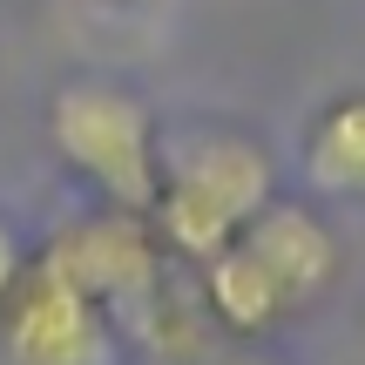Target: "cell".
Instances as JSON below:
<instances>
[{
  "label": "cell",
  "mask_w": 365,
  "mask_h": 365,
  "mask_svg": "<svg viewBox=\"0 0 365 365\" xmlns=\"http://www.w3.org/2000/svg\"><path fill=\"white\" fill-rule=\"evenodd\" d=\"M0 352L7 365H108V318L48 264H21L0 298Z\"/></svg>",
  "instance_id": "4"
},
{
  "label": "cell",
  "mask_w": 365,
  "mask_h": 365,
  "mask_svg": "<svg viewBox=\"0 0 365 365\" xmlns=\"http://www.w3.org/2000/svg\"><path fill=\"white\" fill-rule=\"evenodd\" d=\"M230 365H271V359H230Z\"/></svg>",
  "instance_id": "9"
},
{
  "label": "cell",
  "mask_w": 365,
  "mask_h": 365,
  "mask_svg": "<svg viewBox=\"0 0 365 365\" xmlns=\"http://www.w3.org/2000/svg\"><path fill=\"white\" fill-rule=\"evenodd\" d=\"M34 264H48L61 284H75L102 318H108V312L143 318L149 298H156V284H163L156 244H149V230L129 217V210L81 217V223H68V230H54L48 244H41Z\"/></svg>",
  "instance_id": "3"
},
{
  "label": "cell",
  "mask_w": 365,
  "mask_h": 365,
  "mask_svg": "<svg viewBox=\"0 0 365 365\" xmlns=\"http://www.w3.org/2000/svg\"><path fill=\"white\" fill-rule=\"evenodd\" d=\"M48 135L68 170L108 196V210L143 217L156 203L163 156H156V115L143 95L115 88V81H61L48 102Z\"/></svg>",
  "instance_id": "2"
},
{
  "label": "cell",
  "mask_w": 365,
  "mask_h": 365,
  "mask_svg": "<svg viewBox=\"0 0 365 365\" xmlns=\"http://www.w3.org/2000/svg\"><path fill=\"white\" fill-rule=\"evenodd\" d=\"M203 304H210V318H217L223 331H244V339H257V331H271L277 318H284L277 284L264 277V264L250 257L244 244H223L217 257L203 264Z\"/></svg>",
  "instance_id": "7"
},
{
  "label": "cell",
  "mask_w": 365,
  "mask_h": 365,
  "mask_svg": "<svg viewBox=\"0 0 365 365\" xmlns=\"http://www.w3.org/2000/svg\"><path fill=\"white\" fill-rule=\"evenodd\" d=\"M264 203H271V156L250 135L203 129V135H182L163 156L149 217H156V237H170L182 257L210 264L223 244H237V230Z\"/></svg>",
  "instance_id": "1"
},
{
  "label": "cell",
  "mask_w": 365,
  "mask_h": 365,
  "mask_svg": "<svg viewBox=\"0 0 365 365\" xmlns=\"http://www.w3.org/2000/svg\"><path fill=\"white\" fill-rule=\"evenodd\" d=\"M237 244L264 264V277L277 284L284 312L325 298L331 277H339V244H331V230H325L304 203H277V196H271V203L237 230Z\"/></svg>",
  "instance_id": "5"
},
{
  "label": "cell",
  "mask_w": 365,
  "mask_h": 365,
  "mask_svg": "<svg viewBox=\"0 0 365 365\" xmlns=\"http://www.w3.org/2000/svg\"><path fill=\"white\" fill-rule=\"evenodd\" d=\"M21 277V244H14V230L0 223V298H7V284Z\"/></svg>",
  "instance_id": "8"
},
{
  "label": "cell",
  "mask_w": 365,
  "mask_h": 365,
  "mask_svg": "<svg viewBox=\"0 0 365 365\" xmlns=\"http://www.w3.org/2000/svg\"><path fill=\"white\" fill-rule=\"evenodd\" d=\"M304 182L325 196H365V95H339L304 129Z\"/></svg>",
  "instance_id": "6"
}]
</instances>
